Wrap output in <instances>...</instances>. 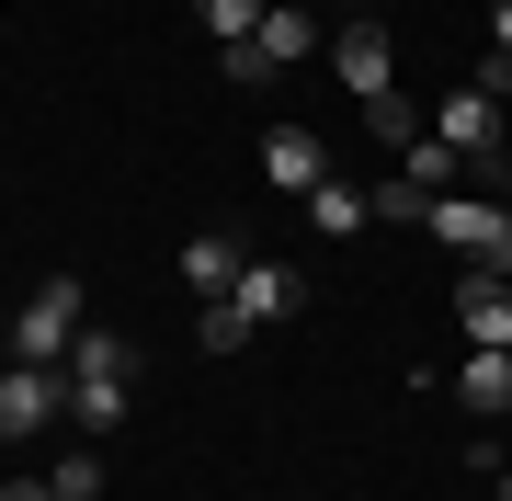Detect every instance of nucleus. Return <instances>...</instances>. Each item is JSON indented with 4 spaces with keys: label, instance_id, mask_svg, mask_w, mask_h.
<instances>
[{
    "label": "nucleus",
    "instance_id": "18",
    "mask_svg": "<svg viewBox=\"0 0 512 501\" xmlns=\"http://www.w3.org/2000/svg\"><path fill=\"white\" fill-rule=\"evenodd\" d=\"M490 46H501V57H512V0H501V12H490Z\"/></svg>",
    "mask_w": 512,
    "mask_h": 501
},
{
    "label": "nucleus",
    "instance_id": "13",
    "mask_svg": "<svg viewBox=\"0 0 512 501\" xmlns=\"http://www.w3.org/2000/svg\"><path fill=\"white\" fill-rule=\"evenodd\" d=\"M194 12H205V35H217V46H251L274 0H194Z\"/></svg>",
    "mask_w": 512,
    "mask_h": 501
},
{
    "label": "nucleus",
    "instance_id": "19",
    "mask_svg": "<svg viewBox=\"0 0 512 501\" xmlns=\"http://www.w3.org/2000/svg\"><path fill=\"white\" fill-rule=\"evenodd\" d=\"M0 501H57V490H46V479H12V490H0Z\"/></svg>",
    "mask_w": 512,
    "mask_h": 501
},
{
    "label": "nucleus",
    "instance_id": "3",
    "mask_svg": "<svg viewBox=\"0 0 512 501\" xmlns=\"http://www.w3.org/2000/svg\"><path fill=\"white\" fill-rule=\"evenodd\" d=\"M69 422V365H0V445H35Z\"/></svg>",
    "mask_w": 512,
    "mask_h": 501
},
{
    "label": "nucleus",
    "instance_id": "8",
    "mask_svg": "<svg viewBox=\"0 0 512 501\" xmlns=\"http://www.w3.org/2000/svg\"><path fill=\"white\" fill-rule=\"evenodd\" d=\"M262 183H274V194H296V205H308V194L330 183V149H319V137H308V126H274V137H262Z\"/></svg>",
    "mask_w": 512,
    "mask_h": 501
},
{
    "label": "nucleus",
    "instance_id": "10",
    "mask_svg": "<svg viewBox=\"0 0 512 501\" xmlns=\"http://www.w3.org/2000/svg\"><path fill=\"white\" fill-rule=\"evenodd\" d=\"M308 228H319V240H353V228H376V205H365V183H342V171H330V183L308 194Z\"/></svg>",
    "mask_w": 512,
    "mask_h": 501
},
{
    "label": "nucleus",
    "instance_id": "2",
    "mask_svg": "<svg viewBox=\"0 0 512 501\" xmlns=\"http://www.w3.org/2000/svg\"><path fill=\"white\" fill-rule=\"evenodd\" d=\"M69 342H80V274H46L12 319V365H69Z\"/></svg>",
    "mask_w": 512,
    "mask_h": 501
},
{
    "label": "nucleus",
    "instance_id": "11",
    "mask_svg": "<svg viewBox=\"0 0 512 501\" xmlns=\"http://www.w3.org/2000/svg\"><path fill=\"white\" fill-rule=\"evenodd\" d=\"M456 399L478 410V422H501V410H512V353H467V365H456Z\"/></svg>",
    "mask_w": 512,
    "mask_h": 501
},
{
    "label": "nucleus",
    "instance_id": "20",
    "mask_svg": "<svg viewBox=\"0 0 512 501\" xmlns=\"http://www.w3.org/2000/svg\"><path fill=\"white\" fill-rule=\"evenodd\" d=\"M490 183H501V205H512V160H490Z\"/></svg>",
    "mask_w": 512,
    "mask_h": 501
},
{
    "label": "nucleus",
    "instance_id": "9",
    "mask_svg": "<svg viewBox=\"0 0 512 501\" xmlns=\"http://www.w3.org/2000/svg\"><path fill=\"white\" fill-rule=\"evenodd\" d=\"M456 319H467L478 353H512V297H501V274H467V285H456Z\"/></svg>",
    "mask_w": 512,
    "mask_h": 501
},
{
    "label": "nucleus",
    "instance_id": "6",
    "mask_svg": "<svg viewBox=\"0 0 512 501\" xmlns=\"http://www.w3.org/2000/svg\"><path fill=\"white\" fill-rule=\"evenodd\" d=\"M228 308H239V331H274V319H296V308H308V274H296V262H239Z\"/></svg>",
    "mask_w": 512,
    "mask_h": 501
},
{
    "label": "nucleus",
    "instance_id": "4",
    "mask_svg": "<svg viewBox=\"0 0 512 501\" xmlns=\"http://www.w3.org/2000/svg\"><path fill=\"white\" fill-rule=\"evenodd\" d=\"M308 57H319V12H296V0H274V12H262V35H251V46H228V69H239V80H251V92H262V80H285V69H308Z\"/></svg>",
    "mask_w": 512,
    "mask_h": 501
},
{
    "label": "nucleus",
    "instance_id": "21",
    "mask_svg": "<svg viewBox=\"0 0 512 501\" xmlns=\"http://www.w3.org/2000/svg\"><path fill=\"white\" fill-rule=\"evenodd\" d=\"M501 501H512V479H501Z\"/></svg>",
    "mask_w": 512,
    "mask_h": 501
},
{
    "label": "nucleus",
    "instance_id": "15",
    "mask_svg": "<svg viewBox=\"0 0 512 501\" xmlns=\"http://www.w3.org/2000/svg\"><path fill=\"white\" fill-rule=\"evenodd\" d=\"M365 126H376V137H387V149H399V160H410V149H421V114H410V103H399V92H387V103H365Z\"/></svg>",
    "mask_w": 512,
    "mask_h": 501
},
{
    "label": "nucleus",
    "instance_id": "14",
    "mask_svg": "<svg viewBox=\"0 0 512 501\" xmlns=\"http://www.w3.org/2000/svg\"><path fill=\"white\" fill-rule=\"evenodd\" d=\"M456 171H467V160L444 149V137H421V149H410V183H421V194H456Z\"/></svg>",
    "mask_w": 512,
    "mask_h": 501
},
{
    "label": "nucleus",
    "instance_id": "16",
    "mask_svg": "<svg viewBox=\"0 0 512 501\" xmlns=\"http://www.w3.org/2000/svg\"><path fill=\"white\" fill-rule=\"evenodd\" d=\"M46 490H57V501H103V456H57Z\"/></svg>",
    "mask_w": 512,
    "mask_h": 501
},
{
    "label": "nucleus",
    "instance_id": "17",
    "mask_svg": "<svg viewBox=\"0 0 512 501\" xmlns=\"http://www.w3.org/2000/svg\"><path fill=\"white\" fill-rule=\"evenodd\" d=\"M194 342H205V353H239L251 331H239V308H228V297H205V319H194Z\"/></svg>",
    "mask_w": 512,
    "mask_h": 501
},
{
    "label": "nucleus",
    "instance_id": "5",
    "mask_svg": "<svg viewBox=\"0 0 512 501\" xmlns=\"http://www.w3.org/2000/svg\"><path fill=\"white\" fill-rule=\"evenodd\" d=\"M433 137L456 149L467 171H490V160H512V126H501V92H478V80H456L444 92V114H433Z\"/></svg>",
    "mask_w": 512,
    "mask_h": 501
},
{
    "label": "nucleus",
    "instance_id": "7",
    "mask_svg": "<svg viewBox=\"0 0 512 501\" xmlns=\"http://www.w3.org/2000/svg\"><path fill=\"white\" fill-rule=\"evenodd\" d=\"M330 69H342L353 103H387V92H399V57H387L376 23H342V35H330Z\"/></svg>",
    "mask_w": 512,
    "mask_h": 501
},
{
    "label": "nucleus",
    "instance_id": "12",
    "mask_svg": "<svg viewBox=\"0 0 512 501\" xmlns=\"http://www.w3.org/2000/svg\"><path fill=\"white\" fill-rule=\"evenodd\" d=\"M183 285H194V297H228V285H239V240H217V228L183 240Z\"/></svg>",
    "mask_w": 512,
    "mask_h": 501
},
{
    "label": "nucleus",
    "instance_id": "1",
    "mask_svg": "<svg viewBox=\"0 0 512 501\" xmlns=\"http://www.w3.org/2000/svg\"><path fill=\"white\" fill-rule=\"evenodd\" d=\"M126 399H137V342L126 331H80L69 342V422L80 433H114Z\"/></svg>",
    "mask_w": 512,
    "mask_h": 501
}]
</instances>
